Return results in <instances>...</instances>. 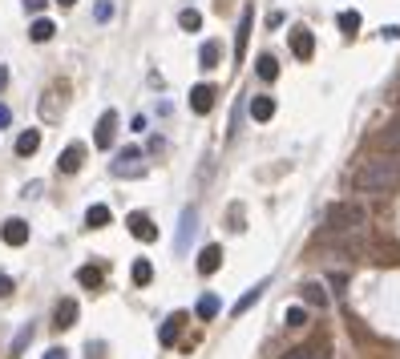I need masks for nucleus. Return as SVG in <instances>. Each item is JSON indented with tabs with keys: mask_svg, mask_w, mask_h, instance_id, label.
<instances>
[{
	"mask_svg": "<svg viewBox=\"0 0 400 359\" xmlns=\"http://www.w3.org/2000/svg\"><path fill=\"white\" fill-rule=\"evenodd\" d=\"M400 186V158H372V161H360L352 170V190L356 194H388V190Z\"/></svg>",
	"mask_w": 400,
	"mask_h": 359,
	"instance_id": "obj_1",
	"label": "nucleus"
},
{
	"mask_svg": "<svg viewBox=\"0 0 400 359\" xmlns=\"http://www.w3.org/2000/svg\"><path fill=\"white\" fill-rule=\"evenodd\" d=\"M360 230H368L364 206H356V202H336V206H327L324 238H348V235H360Z\"/></svg>",
	"mask_w": 400,
	"mask_h": 359,
	"instance_id": "obj_2",
	"label": "nucleus"
},
{
	"mask_svg": "<svg viewBox=\"0 0 400 359\" xmlns=\"http://www.w3.org/2000/svg\"><path fill=\"white\" fill-rule=\"evenodd\" d=\"M110 170H113V178H142L146 173V158H142V149H122Z\"/></svg>",
	"mask_w": 400,
	"mask_h": 359,
	"instance_id": "obj_3",
	"label": "nucleus"
},
{
	"mask_svg": "<svg viewBox=\"0 0 400 359\" xmlns=\"http://www.w3.org/2000/svg\"><path fill=\"white\" fill-rule=\"evenodd\" d=\"M291 53H295L300 61H312V57H315V33L307 25L291 28Z\"/></svg>",
	"mask_w": 400,
	"mask_h": 359,
	"instance_id": "obj_4",
	"label": "nucleus"
},
{
	"mask_svg": "<svg viewBox=\"0 0 400 359\" xmlns=\"http://www.w3.org/2000/svg\"><path fill=\"white\" fill-rule=\"evenodd\" d=\"M113 137H117V113L105 109V113L98 117V134H93V146H98V149H110Z\"/></svg>",
	"mask_w": 400,
	"mask_h": 359,
	"instance_id": "obj_5",
	"label": "nucleus"
},
{
	"mask_svg": "<svg viewBox=\"0 0 400 359\" xmlns=\"http://www.w3.org/2000/svg\"><path fill=\"white\" fill-rule=\"evenodd\" d=\"M77 315H81V311H77V299H61V303L53 307V327H57V331H69L77 323Z\"/></svg>",
	"mask_w": 400,
	"mask_h": 359,
	"instance_id": "obj_6",
	"label": "nucleus"
},
{
	"mask_svg": "<svg viewBox=\"0 0 400 359\" xmlns=\"http://www.w3.org/2000/svg\"><path fill=\"white\" fill-rule=\"evenodd\" d=\"M125 226H130V235L142 238V242H154V238H158V226L150 223V214H130Z\"/></svg>",
	"mask_w": 400,
	"mask_h": 359,
	"instance_id": "obj_7",
	"label": "nucleus"
},
{
	"mask_svg": "<svg viewBox=\"0 0 400 359\" xmlns=\"http://www.w3.org/2000/svg\"><path fill=\"white\" fill-rule=\"evenodd\" d=\"M0 238H4L9 247H25L28 242V223L25 218H9V223L0 226Z\"/></svg>",
	"mask_w": 400,
	"mask_h": 359,
	"instance_id": "obj_8",
	"label": "nucleus"
},
{
	"mask_svg": "<svg viewBox=\"0 0 400 359\" xmlns=\"http://www.w3.org/2000/svg\"><path fill=\"white\" fill-rule=\"evenodd\" d=\"M376 149H384V154H400V122H388L380 134L372 137Z\"/></svg>",
	"mask_w": 400,
	"mask_h": 359,
	"instance_id": "obj_9",
	"label": "nucleus"
},
{
	"mask_svg": "<svg viewBox=\"0 0 400 359\" xmlns=\"http://www.w3.org/2000/svg\"><path fill=\"white\" fill-rule=\"evenodd\" d=\"M214 97H219V89H214V85H194V89H190V109H194V113H211L214 109Z\"/></svg>",
	"mask_w": 400,
	"mask_h": 359,
	"instance_id": "obj_10",
	"label": "nucleus"
},
{
	"mask_svg": "<svg viewBox=\"0 0 400 359\" xmlns=\"http://www.w3.org/2000/svg\"><path fill=\"white\" fill-rule=\"evenodd\" d=\"M194 230H199V210H194V206H186V210H182V226H178V242H174V247L186 250L190 238H194Z\"/></svg>",
	"mask_w": 400,
	"mask_h": 359,
	"instance_id": "obj_11",
	"label": "nucleus"
},
{
	"mask_svg": "<svg viewBox=\"0 0 400 359\" xmlns=\"http://www.w3.org/2000/svg\"><path fill=\"white\" fill-rule=\"evenodd\" d=\"M186 319H190L186 311H174V315H170V319L162 323V331H158V343H162V347L174 343L178 335H182V323H186Z\"/></svg>",
	"mask_w": 400,
	"mask_h": 359,
	"instance_id": "obj_12",
	"label": "nucleus"
},
{
	"mask_svg": "<svg viewBox=\"0 0 400 359\" xmlns=\"http://www.w3.org/2000/svg\"><path fill=\"white\" fill-rule=\"evenodd\" d=\"M81 161H85V146H65L61 158H57V170L61 173H77L81 170Z\"/></svg>",
	"mask_w": 400,
	"mask_h": 359,
	"instance_id": "obj_13",
	"label": "nucleus"
},
{
	"mask_svg": "<svg viewBox=\"0 0 400 359\" xmlns=\"http://www.w3.org/2000/svg\"><path fill=\"white\" fill-rule=\"evenodd\" d=\"M251 25H255V9H247V13H243V25H238V37H235V61H238V65H243V57H247Z\"/></svg>",
	"mask_w": 400,
	"mask_h": 359,
	"instance_id": "obj_14",
	"label": "nucleus"
},
{
	"mask_svg": "<svg viewBox=\"0 0 400 359\" xmlns=\"http://www.w3.org/2000/svg\"><path fill=\"white\" fill-rule=\"evenodd\" d=\"M219 267H223V247H219V242L202 247V254H199V274H214Z\"/></svg>",
	"mask_w": 400,
	"mask_h": 359,
	"instance_id": "obj_15",
	"label": "nucleus"
},
{
	"mask_svg": "<svg viewBox=\"0 0 400 359\" xmlns=\"http://www.w3.org/2000/svg\"><path fill=\"white\" fill-rule=\"evenodd\" d=\"M110 223H113V210L105 206V202H93V206L85 210V226L89 230H101V226H110Z\"/></svg>",
	"mask_w": 400,
	"mask_h": 359,
	"instance_id": "obj_16",
	"label": "nucleus"
},
{
	"mask_svg": "<svg viewBox=\"0 0 400 359\" xmlns=\"http://www.w3.org/2000/svg\"><path fill=\"white\" fill-rule=\"evenodd\" d=\"M37 149H41V129H25V134L16 137V154L21 158H33Z\"/></svg>",
	"mask_w": 400,
	"mask_h": 359,
	"instance_id": "obj_17",
	"label": "nucleus"
},
{
	"mask_svg": "<svg viewBox=\"0 0 400 359\" xmlns=\"http://www.w3.org/2000/svg\"><path fill=\"white\" fill-rule=\"evenodd\" d=\"M251 117L255 122H271L275 117V97H255L251 101Z\"/></svg>",
	"mask_w": 400,
	"mask_h": 359,
	"instance_id": "obj_18",
	"label": "nucleus"
},
{
	"mask_svg": "<svg viewBox=\"0 0 400 359\" xmlns=\"http://www.w3.org/2000/svg\"><path fill=\"white\" fill-rule=\"evenodd\" d=\"M219 311H223V303H219V295H202V299H199V307H194V315L211 323L214 315H219Z\"/></svg>",
	"mask_w": 400,
	"mask_h": 359,
	"instance_id": "obj_19",
	"label": "nucleus"
},
{
	"mask_svg": "<svg viewBox=\"0 0 400 359\" xmlns=\"http://www.w3.org/2000/svg\"><path fill=\"white\" fill-rule=\"evenodd\" d=\"M255 65H259L255 73H259L263 81H275V77H279V61H275V53H263V57H259Z\"/></svg>",
	"mask_w": 400,
	"mask_h": 359,
	"instance_id": "obj_20",
	"label": "nucleus"
},
{
	"mask_svg": "<svg viewBox=\"0 0 400 359\" xmlns=\"http://www.w3.org/2000/svg\"><path fill=\"white\" fill-rule=\"evenodd\" d=\"M263 291H267V283H255V286H251L247 295H243V299L235 303V315H243V311H251V307H255V303L263 299Z\"/></svg>",
	"mask_w": 400,
	"mask_h": 359,
	"instance_id": "obj_21",
	"label": "nucleus"
},
{
	"mask_svg": "<svg viewBox=\"0 0 400 359\" xmlns=\"http://www.w3.org/2000/svg\"><path fill=\"white\" fill-rule=\"evenodd\" d=\"M219 57H223V45H219V41H206V45L199 49V61L206 65V69H214V65H219Z\"/></svg>",
	"mask_w": 400,
	"mask_h": 359,
	"instance_id": "obj_22",
	"label": "nucleus"
},
{
	"mask_svg": "<svg viewBox=\"0 0 400 359\" xmlns=\"http://www.w3.org/2000/svg\"><path fill=\"white\" fill-rule=\"evenodd\" d=\"M77 283L85 286V291H98L101 286V267H81V271H77Z\"/></svg>",
	"mask_w": 400,
	"mask_h": 359,
	"instance_id": "obj_23",
	"label": "nucleus"
},
{
	"mask_svg": "<svg viewBox=\"0 0 400 359\" xmlns=\"http://www.w3.org/2000/svg\"><path fill=\"white\" fill-rule=\"evenodd\" d=\"M303 299H307L312 307H327V291L320 283H303Z\"/></svg>",
	"mask_w": 400,
	"mask_h": 359,
	"instance_id": "obj_24",
	"label": "nucleus"
},
{
	"mask_svg": "<svg viewBox=\"0 0 400 359\" xmlns=\"http://www.w3.org/2000/svg\"><path fill=\"white\" fill-rule=\"evenodd\" d=\"M53 33H57V28H53V21H33V28H28V37L37 41V45L53 41Z\"/></svg>",
	"mask_w": 400,
	"mask_h": 359,
	"instance_id": "obj_25",
	"label": "nucleus"
},
{
	"mask_svg": "<svg viewBox=\"0 0 400 359\" xmlns=\"http://www.w3.org/2000/svg\"><path fill=\"white\" fill-rule=\"evenodd\" d=\"M28 343H33V323H25V327H21V335H16V339H13V347H9V355H21V351H25V347Z\"/></svg>",
	"mask_w": 400,
	"mask_h": 359,
	"instance_id": "obj_26",
	"label": "nucleus"
},
{
	"mask_svg": "<svg viewBox=\"0 0 400 359\" xmlns=\"http://www.w3.org/2000/svg\"><path fill=\"white\" fill-rule=\"evenodd\" d=\"M356 28H360V13H356V9H348V13H340V33H356Z\"/></svg>",
	"mask_w": 400,
	"mask_h": 359,
	"instance_id": "obj_27",
	"label": "nucleus"
},
{
	"mask_svg": "<svg viewBox=\"0 0 400 359\" xmlns=\"http://www.w3.org/2000/svg\"><path fill=\"white\" fill-rule=\"evenodd\" d=\"M150 279H154V267H150L146 259H138V262H134V283H138V286H146Z\"/></svg>",
	"mask_w": 400,
	"mask_h": 359,
	"instance_id": "obj_28",
	"label": "nucleus"
},
{
	"mask_svg": "<svg viewBox=\"0 0 400 359\" xmlns=\"http://www.w3.org/2000/svg\"><path fill=\"white\" fill-rule=\"evenodd\" d=\"M178 25L186 28V33H194V28H202V16H199V13H194V9H186V13L178 16Z\"/></svg>",
	"mask_w": 400,
	"mask_h": 359,
	"instance_id": "obj_29",
	"label": "nucleus"
},
{
	"mask_svg": "<svg viewBox=\"0 0 400 359\" xmlns=\"http://www.w3.org/2000/svg\"><path fill=\"white\" fill-rule=\"evenodd\" d=\"M283 319H288V327H303V323H307V311H303V307H288Z\"/></svg>",
	"mask_w": 400,
	"mask_h": 359,
	"instance_id": "obj_30",
	"label": "nucleus"
},
{
	"mask_svg": "<svg viewBox=\"0 0 400 359\" xmlns=\"http://www.w3.org/2000/svg\"><path fill=\"white\" fill-rule=\"evenodd\" d=\"M93 16H98V21H110L113 16V0H101L98 9H93Z\"/></svg>",
	"mask_w": 400,
	"mask_h": 359,
	"instance_id": "obj_31",
	"label": "nucleus"
},
{
	"mask_svg": "<svg viewBox=\"0 0 400 359\" xmlns=\"http://www.w3.org/2000/svg\"><path fill=\"white\" fill-rule=\"evenodd\" d=\"M13 295V279H9V274H0V299H9Z\"/></svg>",
	"mask_w": 400,
	"mask_h": 359,
	"instance_id": "obj_32",
	"label": "nucleus"
},
{
	"mask_svg": "<svg viewBox=\"0 0 400 359\" xmlns=\"http://www.w3.org/2000/svg\"><path fill=\"white\" fill-rule=\"evenodd\" d=\"M283 359H320V355H312V351H303V347H295V351H288Z\"/></svg>",
	"mask_w": 400,
	"mask_h": 359,
	"instance_id": "obj_33",
	"label": "nucleus"
},
{
	"mask_svg": "<svg viewBox=\"0 0 400 359\" xmlns=\"http://www.w3.org/2000/svg\"><path fill=\"white\" fill-rule=\"evenodd\" d=\"M380 37H384V41H396L400 28H396V25H384V28H380Z\"/></svg>",
	"mask_w": 400,
	"mask_h": 359,
	"instance_id": "obj_34",
	"label": "nucleus"
},
{
	"mask_svg": "<svg viewBox=\"0 0 400 359\" xmlns=\"http://www.w3.org/2000/svg\"><path fill=\"white\" fill-rule=\"evenodd\" d=\"M45 4H49V0H25V9H28V13H41Z\"/></svg>",
	"mask_w": 400,
	"mask_h": 359,
	"instance_id": "obj_35",
	"label": "nucleus"
},
{
	"mask_svg": "<svg viewBox=\"0 0 400 359\" xmlns=\"http://www.w3.org/2000/svg\"><path fill=\"white\" fill-rule=\"evenodd\" d=\"M9 122H13V109H9V105H0V129H4Z\"/></svg>",
	"mask_w": 400,
	"mask_h": 359,
	"instance_id": "obj_36",
	"label": "nucleus"
},
{
	"mask_svg": "<svg viewBox=\"0 0 400 359\" xmlns=\"http://www.w3.org/2000/svg\"><path fill=\"white\" fill-rule=\"evenodd\" d=\"M85 351H89V359H101V351H105V343H89Z\"/></svg>",
	"mask_w": 400,
	"mask_h": 359,
	"instance_id": "obj_37",
	"label": "nucleus"
},
{
	"mask_svg": "<svg viewBox=\"0 0 400 359\" xmlns=\"http://www.w3.org/2000/svg\"><path fill=\"white\" fill-rule=\"evenodd\" d=\"M45 359H69V355H65L61 347H53V351H45Z\"/></svg>",
	"mask_w": 400,
	"mask_h": 359,
	"instance_id": "obj_38",
	"label": "nucleus"
},
{
	"mask_svg": "<svg viewBox=\"0 0 400 359\" xmlns=\"http://www.w3.org/2000/svg\"><path fill=\"white\" fill-rule=\"evenodd\" d=\"M9 85V69H4V65H0V89Z\"/></svg>",
	"mask_w": 400,
	"mask_h": 359,
	"instance_id": "obj_39",
	"label": "nucleus"
},
{
	"mask_svg": "<svg viewBox=\"0 0 400 359\" xmlns=\"http://www.w3.org/2000/svg\"><path fill=\"white\" fill-rule=\"evenodd\" d=\"M392 89H396V97H400V73H396V81H392Z\"/></svg>",
	"mask_w": 400,
	"mask_h": 359,
	"instance_id": "obj_40",
	"label": "nucleus"
},
{
	"mask_svg": "<svg viewBox=\"0 0 400 359\" xmlns=\"http://www.w3.org/2000/svg\"><path fill=\"white\" fill-rule=\"evenodd\" d=\"M57 4H61V9H69V4H77V0H57Z\"/></svg>",
	"mask_w": 400,
	"mask_h": 359,
	"instance_id": "obj_41",
	"label": "nucleus"
}]
</instances>
